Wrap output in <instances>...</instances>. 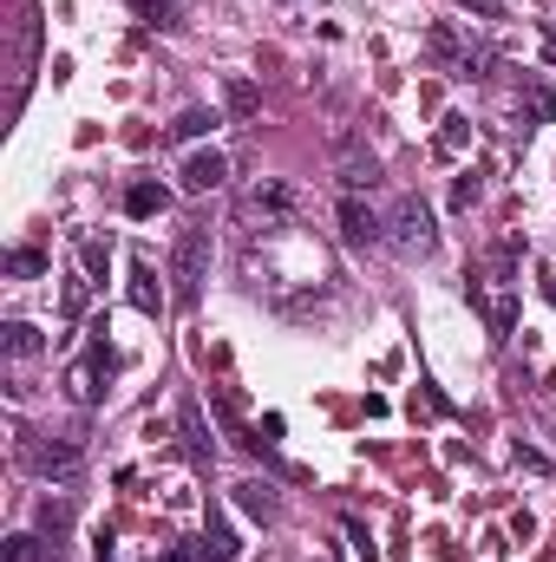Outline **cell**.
Here are the masks:
<instances>
[{"mask_svg": "<svg viewBox=\"0 0 556 562\" xmlns=\"http://www.w3.org/2000/svg\"><path fill=\"white\" fill-rule=\"evenodd\" d=\"M210 125H216V119H210V112H184V119H177V125H170V138H203V132H210Z\"/></svg>", "mask_w": 556, "mask_h": 562, "instance_id": "obj_18", "label": "cell"}, {"mask_svg": "<svg viewBox=\"0 0 556 562\" xmlns=\"http://www.w3.org/2000/svg\"><path fill=\"white\" fill-rule=\"evenodd\" d=\"M230 112H236V119L256 112V86H249V79H230Z\"/></svg>", "mask_w": 556, "mask_h": 562, "instance_id": "obj_17", "label": "cell"}, {"mask_svg": "<svg viewBox=\"0 0 556 562\" xmlns=\"http://www.w3.org/2000/svg\"><path fill=\"white\" fill-rule=\"evenodd\" d=\"M203 557H210V562H236V557H243V543H236V530L223 524V510H210V517H203Z\"/></svg>", "mask_w": 556, "mask_h": 562, "instance_id": "obj_9", "label": "cell"}, {"mask_svg": "<svg viewBox=\"0 0 556 562\" xmlns=\"http://www.w3.org/2000/svg\"><path fill=\"white\" fill-rule=\"evenodd\" d=\"M458 7H471L478 20H504V0H458Z\"/></svg>", "mask_w": 556, "mask_h": 562, "instance_id": "obj_24", "label": "cell"}, {"mask_svg": "<svg viewBox=\"0 0 556 562\" xmlns=\"http://www.w3.org/2000/svg\"><path fill=\"white\" fill-rule=\"evenodd\" d=\"M177 419H184V438H190V458H216V445L203 438V413H197V400H184Z\"/></svg>", "mask_w": 556, "mask_h": 562, "instance_id": "obj_15", "label": "cell"}, {"mask_svg": "<svg viewBox=\"0 0 556 562\" xmlns=\"http://www.w3.org/2000/svg\"><path fill=\"white\" fill-rule=\"evenodd\" d=\"M164 562H190V550H170V557H164Z\"/></svg>", "mask_w": 556, "mask_h": 562, "instance_id": "obj_28", "label": "cell"}, {"mask_svg": "<svg viewBox=\"0 0 556 562\" xmlns=\"http://www.w3.org/2000/svg\"><path fill=\"white\" fill-rule=\"evenodd\" d=\"M438 144H445V150H458V144H465V119H445V138H438Z\"/></svg>", "mask_w": 556, "mask_h": 562, "instance_id": "obj_26", "label": "cell"}, {"mask_svg": "<svg viewBox=\"0 0 556 562\" xmlns=\"http://www.w3.org/2000/svg\"><path fill=\"white\" fill-rule=\"evenodd\" d=\"M223 177H230V157H223L216 144L190 150V157H184V170H177V183H184L190 196H210V190H223Z\"/></svg>", "mask_w": 556, "mask_h": 562, "instance_id": "obj_5", "label": "cell"}, {"mask_svg": "<svg viewBox=\"0 0 556 562\" xmlns=\"http://www.w3.org/2000/svg\"><path fill=\"white\" fill-rule=\"evenodd\" d=\"M531 119H556V92H531Z\"/></svg>", "mask_w": 556, "mask_h": 562, "instance_id": "obj_25", "label": "cell"}, {"mask_svg": "<svg viewBox=\"0 0 556 562\" xmlns=\"http://www.w3.org/2000/svg\"><path fill=\"white\" fill-rule=\"evenodd\" d=\"M387 243H400V249H432L438 243V229H432V210L419 203V196H400V210L387 216Z\"/></svg>", "mask_w": 556, "mask_h": 562, "instance_id": "obj_3", "label": "cell"}, {"mask_svg": "<svg viewBox=\"0 0 556 562\" xmlns=\"http://www.w3.org/2000/svg\"><path fill=\"white\" fill-rule=\"evenodd\" d=\"M66 314H86V281L66 276Z\"/></svg>", "mask_w": 556, "mask_h": 562, "instance_id": "obj_23", "label": "cell"}, {"mask_svg": "<svg viewBox=\"0 0 556 562\" xmlns=\"http://www.w3.org/2000/svg\"><path fill=\"white\" fill-rule=\"evenodd\" d=\"M432 59H445V66H458L465 79H485L491 66H498V53L485 46V40H471V33H458V26H432Z\"/></svg>", "mask_w": 556, "mask_h": 562, "instance_id": "obj_2", "label": "cell"}, {"mask_svg": "<svg viewBox=\"0 0 556 562\" xmlns=\"http://www.w3.org/2000/svg\"><path fill=\"white\" fill-rule=\"evenodd\" d=\"M236 504H243L249 517H263V524H276V517H281V497L269 491V484H256V477H249V484H236Z\"/></svg>", "mask_w": 556, "mask_h": 562, "instance_id": "obj_13", "label": "cell"}, {"mask_svg": "<svg viewBox=\"0 0 556 562\" xmlns=\"http://www.w3.org/2000/svg\"><path fill=\"white\" fill-rule=\"evenodd\" d=\"M170 281H177V301L190 307L210 281V229H184L177 249H170Z\"/></svg>", "mask_w": 556, "mask_h": 562, "instance_id": "obj_1", "label": "cell"}, {"mask_svg": "<svg viewBox=\"0 0 556 562\" xmlns=\"http://www.w3.org/2000/svg\"><path fill=\"white\" fill-rule=\"evenodd\" d=\"M0 347H7V360H33L46 340H40V327H33V321H7V327H0Z\"/></svg>", "mask_w": 556, "mask_h": 562, "instance_id": "obj_12", "label": "cell"}, {"mask_svg": "<svg viewBox=\"0 0 556 562\" xmlns=\"http://www.w3.org/2000/svg\"><path fill=\"white\" fill-rule=\"evenodd\" d=\"M40 269H46V262H40L33 249H13V256H7V276H40Z\"/></svg>", "mask_w": 556, "mask_h": 562, "instance_id": "obj_22", "label": "cell"}, {"mask_svg": "<svg viewBox=\"0 0 556 562\" xmlns=\"http://www.w3.org/2000/svg\"><path fill=\"white\" fill-rule=\"evenodd\" d=\"M243 210H249V216H263V223H281V216H294V190H288L281 177H263V183L243 196Z\"/></svg>", "mask_w": 556, "mask_h": 562, "instance_id": "obj_6", "label": "cell"}, {"mask_svg": "<svg viewBox=\"0 0 556 562\" xmlns=\"http://www.w3.org/2000/svg\"><path fill=\"white\" fill-rule=\"evenodd\" d=\"M341 236H347L354 249H380V243H387V216L347 190V196H341Z\"/></svg>", "mask_w": 556, "mask_h": 562, "instance_id": "obj_4", "label": "cell"}, {"mask_svg": "<svg viewBox=\"0 0 556 562\" xmlns=\"http://www.w3.org/2000/svg\"><path fill=\"white\" fill-rule=\"evenodd\" d=\"M374 183H380V157H374V150H367V157H360V150H347V157H341V190H354V196H360V190H374Z\"/></svg>", "mask_w": 556, "mask_h": 562, "instance_id": "obj_10", "label": "cell"}, {"mask_svg": "<svg viewBox=\"0 0 556 562\" xmlns=\"http://www.w3.org/2000/svg\"><path fill=\"white\" fill-rule=\"evenodd\" d=\"M132 307L138 314H164V288L151 276V262H132Z\"/></svg>", "mask_w": 556, "mask_h": 562, "instance_id": "obj_14", "label": "cell"}, {"mask_svg": "<svg viewBox=\"0 0 556 562\" xmlns=\"http://www.w3.org/2000/svg\"><path fill=\"white\" fill-rule=\"evenodd\" d=\"M164 210H170V190H164V183H132V190H125V216L151 223V216H164Z\"/></svg>", "mask_w": 556, "mask_h": 562, "instance_id": "obj_11", "label": "cell"}, {"mask_svg": "<svg viewBox=\"0 0 556 562\" xmlns=\"http://www.w3.org/2000/svg\"><path fill=\"white\" fill-rule=\"evenodd\" d=\"M20 451H26V464H33L40 477H73V471H79V445H26V438H20Z\"/></svg>", "mask_w": 556, "mask_h": 562, "instance_id": "obj_7", "label": "cell"}, {"mask_svg": "<svg viewBox=\"0 0 556 562\" xmlns=\"http://www.w3.org/2000/svg\"><path fill=\"white\" fill-rule=\"evenodd\" d=\"M544 53H551V66H556V26H551V46H544Z\"/></svg>", "mask_w": 556, "mask_h": 562, "instance_id": "obj_29", "label": "cell"}, {"mask_svg": "<svg viewBox=\"0 0 556 562\" xmlns=\"http://www.w3.org/2000/svg\"><path fill=\"white\" fill-rule=\"evenodd\" d=\"M112 367H119V360H112V353H105V340H99V347H92V360H86V367H73V400H86V406H99V393H105L99 380H105Z\"/></svg>", "mask_w": 556, "mask_h": 562, "instance_id": "obj_8", "label": "cell"}, {"mask_svg": "<svg viewBox=\"0 0 556 562\" xmlns=\"http://www.w3.org/2000/svg\"><path fill=\"white\" fill-rule=\"evenodd\" d=\"M471 203H478V177H471V170H465V177H458V183H452V210H471Z\"/></svg>", "mask_w": 556, "mask_h": 562, "instance_id": "obj_21", "label": "cell"}, {"mask_svg": "<svg viewBox=\"0 0 556 562\" xmlns=\"http://www.w3.org/2000/svg\"><path fill=\"white\" fill-rule=\"evenodd\" d=\"M544 301H551V307H556V276H551V281H544Z\"/></svg>", "mask_w": 556, "mask_h": 562, "instance_id": "obj_27", "label": "cell"}, {"mask_svg": "<svg viewBox=\"0 0 556 562\" xmlns=\"http://www.w3.org/2000/svg\"><path fill=\"white\" fill-rule=\"evenodd\" d=\"M79 262H86V276L105 281V262H112V256H105V243H79Z\"/></svg>", "mask_w": 556, "mask_h": 562, "instance_id": "obj_20", "label": "cell"}, {"mask_svg": "<svg viewBox=\"0 0 556 562\" xmlns=\"http://www.w3.org/2000/svg\"><path fill=\"white\" fill-rule=\"evenodd\" d=\"M125 7H132V13H138L144 26H164V33H170V26H184V20H177V7H170V0H125Z\"/></svg>", "mask_w": 556, "mask_h": 562, "instance_id": "obj_16", "label": "cell"}, {"mask_svg": "<svg viewBox=\"0 0 556 562\" xmlns=\"http://www.w3.org/2000/svg\"><path fill=\"white\" fill-rule=\"evenodd\" d=\"M7 562H40V537H33V530H20V537L7 543Z\"/></svg>", "mask_w": 556, "mask_h": 562, "instance_id": "obj_19", "label": "cell"}]
</instances>
